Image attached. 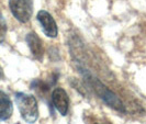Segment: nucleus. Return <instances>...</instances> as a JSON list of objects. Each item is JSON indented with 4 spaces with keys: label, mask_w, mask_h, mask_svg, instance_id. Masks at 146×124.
<instances>
[{
    "label": "nucleus",
    "mask_w": 146,
    "mask_h": 124,
    "mask_svg": "<svg viewBox=\"0 0 146 124\" xmlns=\"http://www.w3.org/2000/svg\"><path fill=\"white\" fill-rule=\"evenodd\" d=\"M77 68H78L79 73L82 75V77H84L85 81L87 82L88 86L95 91L96 95H98L108 107L112 108V109L117 111V112L125 113L126 110H125V107L123 102H122V100L111 89H109L102 81L99 80L97 77L92 76L87 69L84 68V66L77 65Z\"/></svg>",
    "instance_id": "obj_1"
},
{
    "label": "nucleus",
    "mask_w": 146,
    "mask_h": 124,
    "mask_svg": "<svg viewBox=\"0 0 146 124\" xmlns=\"http://www.w3.org/2000/svg\"><path fill=\"white\" fill-rule=\"evenodd\" d=\"M15 103L22 119L29 124H33L38 119V105L35 97L23 92L15 93Z\"/></svg>",
    "instance_id": "obj_2"
},
{
    "label": "nucleus",
    "mask_w": 146,
    "mask_h": 124,
    "mask_svg": "<svg viewBox=\"0 0 146 124\" xmlns=\"http://www.w3.org/2000/svg\"><path fill=\"white\" fill-rule=\"evenodd\" d=\"M9 8L15 19L21 23H27L33 13L32 0H9Z\"/></svg>",
    "instance_id": "obj_3"
},
{
    "label": "nucleus",
    "mask_w": 146,
    "mask_h": 124,
    "mask_svg": "<svg viewBox=\"0 0 146 124\" xmlns=\"http://www.w3.org/2000/svg\"><path fill=\"white\" fill-rule=\"evenodd\" d=\"M37 21L40 22L42 30H43L44 34L47 37L55 38L58 34V29H57V24L54 20V18L52 17L51 13H48L45 10H41L37 13Z\"/></svg>",
    "instance_id": "obj_4"
},
{
    "label": "nucleus",
    "mask_w": 146,
    "mask_h": 124,
    "mask_svg": "<svg viewBox=\"0 0 146 124\" xmlns=\"http://www.w3.org/2000/svg\"><path fill=\"white\" fill-rule=\"evenodd\" d=\"M52 104L58 111L62 115H67L69 108V98L68 95L63 88L57 87L53 90L51 95Z\"/></svg>",
    "instance_id": "obj_5"
},
{
    "label": "nucleus",
    "mask_w": 146,
    "mask_h": 124,
    "mask_svg": "<svg viewBox=\"0 0 146 124\" xmlns=\"http://www.w3.org/2000/svg\"><path fill=\"white\" fill-rule=\"evenodd\" d=\"M25 41H27V44L29 46L32 56L37 60H42L44 55V47L40 36L35 32H30L25 37Z\"/></svg>",
    "instance_id": "obj_6"
},
{
    "label": "nucleus",
    "mask_w": 146,
    "mask_h": 124,
    "mask_svg": "<svg viewBox=\"0 0 146 124\" xmlns=\"http://www.w3.org/2000/svg\"><path fill=\"white\" fill-rule=\"evenodd\" d=\"M13 112V104L10 97L2 90H0V121L9 120Z\"/></svg>",
    "instance_id": "obj_7"
},
{
    "label": "nucleus",
    "mask_w": 146,
    "mask_h": 124,
    "mask_svg": "<svg viewBox=\"0 0 146 124\" xmlns=\"http://www.w3.org/2000/svg\"><path fill=\"white\" fill-rule=\"evenodd\" d=\"M6 34H7V24L3 19L2 15L0 13V43H2L6 38Z\"/></svg>",
    "instance_id": "obj_8"
},
{
    "label": "nucleus",
    "mask_w": 146,
    "mask_h": 124,
    "mask_svg": "<svg viewBox=\"0 0 146 124\" xmlns=\"http://www.w3.org/2000/svg\"><path fill=\"white\" fill-rule=\"evenodd\" d=\"M3 77H5V75H3V70H2V68H1V66H0V80H1Z\"/></svg>",
    "instance_id": "obj_9"
},
{
    "label": "nucleus",
    "mask_w": 146,
    "mask_h": 124,
    "mask_svg": "<svg viewBox=\"0 0 146 124\" xmlns=\"http://www.w3.org/2000/svg\"><path fill=\"white\" fill-rule=\"evenodd\" d=\"M92 124H109V123H103V122H97V123H92Z\"/></svg>",
    "instance_id": "obj_10"
}]
</instances>
